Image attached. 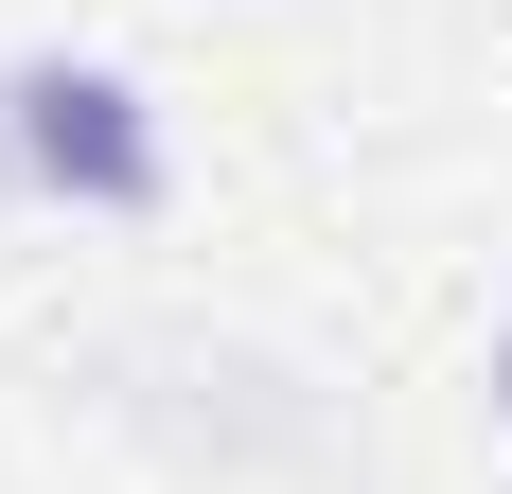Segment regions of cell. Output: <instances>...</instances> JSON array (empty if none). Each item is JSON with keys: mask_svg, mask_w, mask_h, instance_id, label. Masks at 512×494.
<instances>
[{"mask_svg": "<svg viewBox=\"0 0 512 494\" xmlns=\"http://www.w3.org/2000/svg\"><path fill=\"white\" fill-rule=\"evenodd\" d=\"M106 406L142 442L212 459V477H265V459H336V389L301 353H248V336H124L106 353Z\"/></svg>", "mask_w": 512, "mask_h": 494, "instance_id": "7a4b0ae2", "label": "cell"}, {"mask_svg": "<svg viewBox=\"0 0 512 494\" xmlns=\"http://www.w3.org/2000/svg\"><path fill=\"white\" fill-rule=\"evenodd\" d=\"M0 195L71 212V230H142V212H177V106L71 36L0 53Z\"/></svg>", "mask_w": 512, "mask_h": 494, "instance_id": "6da1fadb", "label": "cell"}, {"mask_svg": "<svg viewBox=\"0 0 512 494\" xmlns=\"http://www.w3.org/2000/svg\"><path fill=\"white\" fill-rule=\"evenodd\" d=\"M477 406L512 424V300H495V353H477Z\"/></svg>", "mask_w": 512, "mask_h": 494, "instance_id": "3957f363", "label": "cell"}]
</instances>
